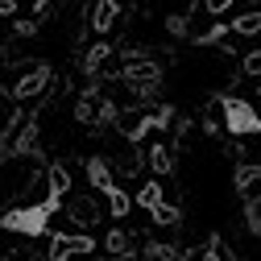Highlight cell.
Returning <instances> with one entry per match:
<instances>
[{
    "mask_svg": "<svg viewBox=\"0 0 261 261\" xmlns=\"http://www.w3.org/2000/svg\"><path fill=\"white\" fill-rule=\"evenodd\" d=\"M104 54H108V42H100V46L87 54V71H95V67H100V62H104Z\"/></svg>",
    "mask_w": 261,
    "mask_h": 261,
    "instance_id": "7c38bea8",
    "label": "cell"
},
{
    "mask_svg": "<svg viewBox=\"0 0 261 261\" xmlns=\"http://www.w3.org/2000/svg\"><path fill=\"white\" fill-rule=\"evenodd\" d=\"M46 83H50V71H34L29 79H21V83L13 87V95H17V100H29V95H38V91H46Z\"/></svg>",
    "mask_w": 261,
    "mask_h": 261,
    "instance_id": "8992f818",
    "label": "cell"
},
{
    "mask_svg": "<svg viewBox=\"0 0 261 261\" xmlns=\"http://www.w3.org/2000/svg\"><path fill=\"white\" fill-rule=\"evenodd\" d=\"M232 34H241V38H253V34H261V9H249V13H241L232 25Z\"/></svg>",
    "mask_w": 261,
    "mask_h": 261,
    "instance_id": "ba28073f",
    "label": "cell"
},
{
    "mask_svg": "<svg viewBox=\"0 0 261 261\" xmlns=\"http://www.w3.org/2000/svg\"><path fill=\"white\" fill-rule=\"evenodd\" d=\"M149 166H153L158 174H170V170H174V158H170V149L162 145V141H158V145L149 149Z\"/></svg>",
    "mask_w": 261,
    "mask_h": 261,
    "instance_id": "9c48e42d",
    "label": "cell"
},
{
    "mask_svg": "<svg viewBox=\"0 0 261 261\" xmlns=\"http://www.w3.org/2000/svg\"><path fill=\"white\" fill-rule=\"evenodd\" d=\"M67 195V170L62 166H54L50 170V195L42 203H34V207H17V212H5L0 216V224L9 228V232H25V237H42L46 232V224H50V216L58 212V199Z\"/></svg>",
    "mask_w": 261,
    "mask_h": 261,
    "instance_id": "6da1fadb",
    "label": "cell"
},
{
    "mask_svg": "<svg viewBox=\"0 0 261 261\" xmlns=\"http://www.w3.org/2000/svg\"><path fill=\"white\" fill-rule=\"evenodd\" d=\"M203 5H207V13H228V9H232V0H203Z\"/></svg>",
    "mask_w": 261,
    "mask_h": 261,
    "instance_id": "4fadbf2b",
    "label": "cell"
},
{
    "mask_svg": "<svg viewBox=\"0 0 261 261\" xmlns=\"http://www.w3.org/2000/svg\"><path fill=\"white\" fill-rule=\"evenodd\" d=\"M79 120H95V100H91V95H87L83 108H79Z\"/></svg>",
    "mask_w": 261,
    "mask_h": 261,
    "instance_id": "5bb4252c",
    "label": "cell"
},
{
    "mask_svg": "<svg viewBox=\"0 0 261 261\" xmlns=\"http://www.w3.org/2000/svg\"><path fill=\"white\" fill-rule=\"evenodd\" d=\"M83 253H95V237H87V232H54L50 237V261H71Z\"/></svg>",
    "mask_w": 261,
    "mask_h": 261,
    "instance_id": "277c9868",
    "label": "cell"
},
{
    "mask_svg": "<svg viewBox=\"0 0 261 261\" xmlns=\"http://www.w3.org/2000/svg\"><path fill=\"white\" fill-rule=\"evenodd\" d=\"M245 75H253V79H261V50H253V54H245Z\"/></svg>",
    "mask_w": 261,
    "mask_h": 261,
    "instance_id": "8fae6325",
    "label": "cell"
},
{
    "mask_svg": "<svg viewBox=\"0 0 261 261\" xmlns=\"http://www.w3.org/2000/svg\"><path fill=\"white\" fill-rule=\"evenodd\" d=\"M224 108V128L232 137H257L261 133V116L249 100H241V95H228V100H220Z\"/></svg>",
    "mask_w": 261,
    "mask_h": 261,
    "instance_id": "7a4b0ae2",
    "label": "cell"
},
{
    "mask_svg": "<svg viewBox=\"0 0 261 261\" xmlns=\"http://www.w3.org/2000/svg\"><path fill=\"white\" fill-rule=\"evenodd\" d=\"M137 199H141V207H149V216H153L158 224H174V220H178V212L162 199V187H158V182H145Z\"/></svg>",
    "mask_w": 261,
    "mask_h": 261,
    "instance_id": "5b68a950",
    "label": "cell"
},
{
    "mask_svg": "<svg viewBox=\"0 0 261 261\" xmlns=\"http://www.w3.org/2000/svg\"><path fill=\"white\" fill-rule=\"evenodd\" d=\"M108 253H128V232H108Z\"/></svg>",
    "mask_w": 261,
    "mask_h": 261,
    "instance_id": "30bf717a",
    "label": "cell"
},
{
    "mask_svg": "<svg viewBox=\"0 0 261 261\" xmlns=\"http://www.w3.org/2000/svg\"><path fill=\"white\" fill-rule=\"evenodd\" d=\"M112 21H116V0H95V17H91L95 34H108Z\"/></svg>",
    "mask_w": 261,
    "mask_h": 261,
    "instance_id": "52a82bcc",
    "label": "cell"
},
{
    "mask_svg": "<svg viewBox=\"0 0 261 261\" xmlns=\"http://www.w3.org/2000/svg\"><path fill=\"white\" fill-rule=\"evenodd\" d=\"M203 261H220V253H216V249H207V253H203Z\"/></svg>",
    "mask_w": 261,
    "mask_h": 261,
    "instance_id": "9a60e30c",
    "label": "cell"
},
{
    "mask_svg": "<svg viewBox=\"0 0 261 261\" xmlns=\"http://www.w3.org/2000/svg\"><path fill=\"white\" fill-rule=\"evenodd\" d=\"M87 170H91L95 191H100L104 199H108V212H112V216H128V207H133V203H128V195L108 178V166H104V162H100V158H91V162H87Z\"/></svg>",
    "mask_w": 261,
    "mask_h": 261,
    "instance_id": "3957f363",
    "label": "cell"
}]
</instances>
